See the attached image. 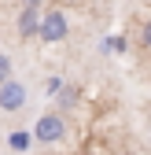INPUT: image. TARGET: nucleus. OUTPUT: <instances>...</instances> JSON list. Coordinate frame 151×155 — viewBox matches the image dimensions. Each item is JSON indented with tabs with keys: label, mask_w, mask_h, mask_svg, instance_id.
Listing matches in <instances>:
<instances>
[{
	"label": "nucleus",
	"mask_w": 151,
	"mask_h": 155,
	"mask_svg": "<svg viewBox=\"0 0 151 155\" xmlns=\"http://www.w3.org/2000/svg\"><path fill=\"white\" fill-rule=\"evenodd\" d=\"M37 37H41V45H59V41H66V37H70V18H66V11H59V8L41 11Z\"/></svg>",
	"instance_id": "obj_1"
},
{
	"label": "nucleus",
	"mask_w": 151,
	"mask_h": 155,
	"mask_svg": "<svg viewBox=\"0 0 151 155\" xmlns=\"http://www.w3.org/2000/svg\"><path fill=\"white\" fill-rule=\"evenodd\" d=\"M33 137L41 140V144H59L66 137V122H63V114H55V111H44L41 118L33 122Z\"/></svg>",
	"instance_id": "obj_2"
},
{
	"label": "nucleus",
	"mask_w": 151,
	"mask_h": 155,
	"mask_svg": "<svg viewBox=\"0 0 151 155\" xmlns=\"http://www.w3.org/2000/svg\"><path fill=\"white\" fill-rule=\"evenodd\" d=\"M22 107H26V85L11 78V81L0 85V111L15 114V111H22Z\"/></svg>",
	"instance_id": "obj_3"
},
{
	"label": "nucleus",
	"mask_w": 151,
	"mask_h": 155,
	"mask_svg": "<svg viewBox=\"0 0 151 155\" xmlns=\"http://www.w3.org/2000/svg\"><path fill=\"white\" fill-rule=\"evenodd\" d=\"M37 26H41V11H33V8L18 11V37H37Z\"/></svg>",
	"instance_id": "obj_4"
},
{
	"label": "nucleus",
	"mask_w": 151,
	"mask_h": 155,
	"mask_svg": "<svg viewBox=\"0 0 151 155\" xmlns=\"http://www.w3.org/2000/svg\"><path fill=\"white\" fill-rule=\"evenodd\" d=\"M11 74H15L11 55H4V52H0V85H4V81H11Z\"/></svg>",
	"instance_id": "obj_5"
},
{
	"label": "nucleus",
	"mask_w": 151,
	"mask_h": 155,
	"mask_svg": "<svg viewBox=\"0 0 151 155\" xmlns=\"http://www.w3.org/2000/svg\"><path fill=\"white\" fill-rule=\"evenodd\" d=\"M140 45H144V48L151 52V18H147L144 26H140Z\"/></svg>",
	"instance_id": "obj_6"
},
{
	"label": "nucleus",
	"mask_w": 151,
	"mask_h": 155,
	"mask_svg": "<svg viewBox=\"0 0 151 155\" xmlns=\"http://www.w3.org/2000/svg\"><path fill=\"white\" fill-rule=\"evenodd\" d=\"M59 100H63V107H70V104H74V100H78V92H74V89H66V92H63V96H59Z\"/></svg>",
	"instance_id": "obj_7"
},
{
	"label": "nucleus",
	"mask_w": 151,
	"mask_h": 155,
	"mask_svg": "<svg viewBox=\"0 0 151 155\" xmlns=\"http://www.w3.org/2000/svg\"><path fill=\"white\" fill-rule=\"evenodd\" d=\"M41 4L44 0H22V8H33V11H41Z\"/></svg>",
	"instance_id": "obj_8"
}]
</instances>
